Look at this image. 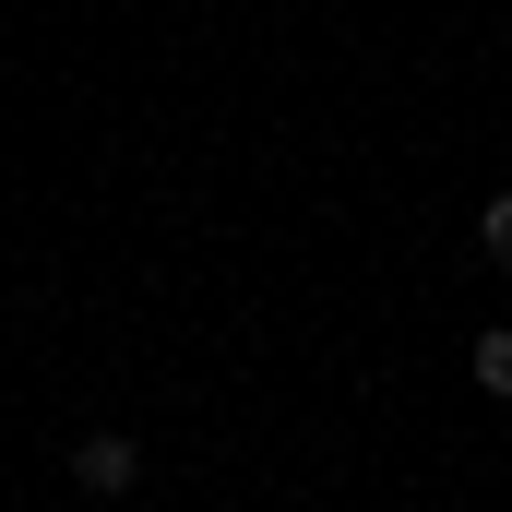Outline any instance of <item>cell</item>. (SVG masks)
I'll return each mask as SVG.
<instances>
[{
	"label": "cell",
	"instance_id": "obj_1",
	"mask_svg": "<svg viewBox=\"0 0 512 512\" xmlns=\"http://www.w3.org/2000/svg\"><path fill=\"white\" fill-rule=\"evenodd\" d=\"M72 489H96V501L143 489V441H131V429H84V441H72Z\"/></svg>",
	"mask_w": 512,
	"mask_h": 512
},
{
	"label": "cell",
	"instance_id": "obj_2",
	"mask_svg": "<svg viewBox=\"0 0 512 512\" xmlns=\"http://www.w3.org/2000/svg\"><path fill=\"white\" fill-rule=\"evenodd\" d=\"M465 370H477V393H501V405H512V322H501V334H477Z\"/></svg>",
	"mask_w": 512,
	"mask_h": 512
},
{
	"label": "cell",
	"instance_id": "obj_3",
	"mask_svg": "<svg viewBox=\"0 0 512 512\" xmlns=\"http://www.w3.org/2000/svg\"><path fill=\"white\" fill-rule=\"evenodd\" d=\"M477 251L512 262V191H489V203H477Z\"/></svg>",
	"mask_w": 512,
	"mask_h": 512
},
{
	"label": "cell",
	"instance_id": "obj_4",
	"mask_svg": "<svg viewBox=\"0 0 512 512\" xmlns=\"http://www.w3.org/2000/svg\"><path fill=\"white\" fill-rule=\"evenodd\" d=\"M0 84H12V60H0Z\"/></svg>",
	"mask_w": 512,
	"mask_h": 512
}]
</instances>
